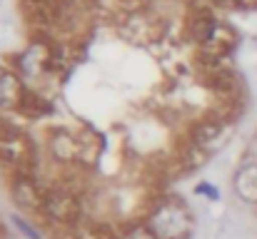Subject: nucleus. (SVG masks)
I'll return each instance as SVG.
<instances>
[{"label":"nucleus","instance_id":"nucleus-4","mask_svg":"<svg viewBox=\"0 0 257 239\" xmlns=\"http://www.w3.org/2000/svg\"><path fill=\"white\" fill-rule=\"evenodd\" d=\"M230 130L232 125L220 120V117H207L202 122H197L190 132V145L200 147L202 152L212 155L215 150H220L227 140H230Z\"/></svg>","mask_w":257,"mask_h":239},{"label":"nucleus","instance_id":"nucleus-11","mask_svg":"<svg viewBox=\"0 0 257 239\" xmlns=\"http://www.w3.org/2000/svg\"><path fill=\"white\" fill-rule=\"evenodd\" d=\"M75 239H115L112 232L102 224H85L75 229Z\"/></svg>","mask_w":257,"mask_h":239},{"label":"nucleus","instance_id":"nucleus-8","mask_svg":"<svg viewBox=\"0 0 257 239\" xmlns=\"http://www.w3.org/2000/svg\"><path fill=\"white\" fill-rule=\"evenodd\" d=\"M28 90L18 73L0 68V112H15L20 110Z\"/></svg>","mask_w":257,"mask_h":239},{"label":"nucleus","instance_id":"nucleus-3","mask_svg":"<svg viewBox=\"0 0 257 239\" xmlns=\"http://www.w3.org/2000/svg\"><path fill=\"white\" fill-rule=\"evenodd\" d=\"M43 212L53 222L65 224V227H73L80 219V202L68 189H48L45 192V202H43Z\"/></svg>","mask_w":257,"mask_h":239},{"label":"nucleus","instance_id":"nucleus-9","mask_svg":"<svg viewBox=\"0 0 257 239\" xmlns=\"http://www.w3.org/2000/svg\"><path fill=\"white\" fill-rule=\"evenodd\" d=\"M217 28H220V20H215L205 10H197V13H192L187 18V38L192 43H197L200 48H205L212 40V35L217 33Z\"/></svg>","mask_w":257,"mask_h":239},{"label":"nucleus","instance_id":"nucleus-14","mask_svg":"<svg viewBox=\"0 0 257 239\" xmlns=\"http://www.w3.org/2000/svg\"><path fill=\"white\" fill-rule=\"evenodd\" d=\"M197 194H207L210 199H217V189L212 184H207V182L205 184H197Z\"/></svg>","mask_w":257,"mask_h":239},{"label":"nucleus","instance_id":"nucleus-7","mask_svg":"<svg viewBox=\"0 0 257 239\" xmlns=\"http://www.w3.org/2000/svg\"><path fill=\"white\" fill-rule=\"evenodd\" d=\"M53 63H55V50H53L48 43L35 40V43H30V48L23 53V58H20V70H23L25 78H40V75H45V70H48Z\"/></svg>","mask_w":257,"mask_h":239},{"label":"nucleus","instance_id":"nucleus-6","mask_svg":"<svg viewBox=\"0 0 257 239\" xmlns=\"http://www.w3.org/2000/svg\"><path fill=\"white\" fill-rule=\"evenodd\" d=\"M10 194L18 207H23L28 212H43L45 192L38 187V182L30 174H15L13 184H10Z\"/></svg>","mask_w":257,"mask_h":239},{"label":"nucleus","instance_id":"nucleus-12","mask_svg":"<svg viewBox=\"0 0 257 239\" xmlns=\"http://www.w3.org/2000/svg\"><path fill=\"white\" fill-rule=\"evenodd\" d=\"M120 239H158V237H155V232L145 222V224H133L130 229H125Z\"/></svg>","mask_w":257,"mask_h":239},{"label":"nucleus","instance_id":"nucleus-1","mask_svg":"<svg viewBox=\"0 0 257 239\" xmlns=\"http://www.w3.org/2000/svg\"><path fill=\"white\" fill-rule=\"evenodd\" d=\"M148 227L155 232L158 239H187L195 222H192V214L185 202L168 197L150 212Z\"/></svg>","mask_w":257,"mask_h":239},{"label":"nucleus","instance_id":"nucleus-2","mask_svg":"<svg viewBox=\"0 0 257 239\" xmlns=\"http://www.w3.org/2000/svg\"><path fill=\"white\" fill-rule=\"evenodd\" d=\"M35 162V145L33 140L0 122V164L15 169V174H30V167Z\"/></svg>","mask_w":257,"mask_h":239},{"label":"nucleus","instance_id":"nucleus-13","mask_svg":"<svg viewBox=\"0 0 257 239\" xmlns=\"http://www.w3.org/2000/svg\"><path fill=\"white\" fill-rule=\"evenodd\" d=\"M13 222H15V227H18V229H20V232H23V234H25L28 239H40V234H38V232H35V229H33V227H30L25 219H20V217H13Z\"/></svg>","mask_w":257,"mask_h":239},{"label":"nucleus","instance_id":"nucleus-5","mask_svg":"<svg viewBox=\"0 0 257 239\" xmlns=\"http://www.w3.org/2000/svg\"><path fill=\"white\" fill-rule=\"evenodd\" d=\"M87 140L90 135H75V132H68V130H60L50 137V155L60 162H83L87 152Z\"/></svg>","mask_w":257,"mask_h":239},{"label":"nucleus","instance_id":"nucleus-10","mask_svg":"<svg viewBox=\"0 0 257 239\" xmlns=\"http://www.w3.org/2000/svg\"><path fill=\"white\" fill-rule=\"evenodd\" d=\"M232 189L245 204H257V162H245L232 177Z\"/></svg>","mask_w":257,"mask_h":239}]
</instances>
